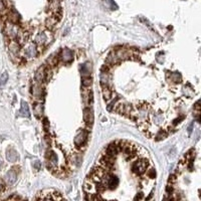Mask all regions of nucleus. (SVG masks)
I'll use <instances>...</instances> for the list:
<instances>
[{
  "label": "nucleus",
  "instance_id": "nucleus-35",
  "mask_svg": "<svg viewBox=\"0 0 201 201\" xmlns=\"http://www.w3.org/2000/svg\"><path fill=\"white\" fill-rule=\"evenodd\" d=\"M195 109L199 112V110H200V107H199V102H197V103L195 104Z\"/></svg>",
  "mask_w": 201,
  "mask_h": 201
},
{
  "label": "nucleus",
  "instance_id": "nucleus-31",
  "mask_svg": "<svg viewBox=\"0 0 201 201\" xmlns=\"http://www.w3.org/2000/svg\"><path fill=\"white\" fill-rule=\"evenodd\" d=\"M175 180H176V177L174 175H171L170 176V178H169V182L170 183H173V182H175Z\"/></svg>",
  "mask_w": 201,
  "mask_h": 201
},
{
  "label": "nucleus",
  "instance_id": "nucleus-32",
  "mask_svg": "<svg viewBox=\"0 0 201 201\" xmlns=\"http://www.w3.org/2000/svg\"><path fill=\"white\" fill-rule=\"evenodd\" d=\"M166 190H167V192H169V193H171V192L173 191L172 186H171V185H168V186L166 187Z\"/></svg>",
  "mask_w": 201,
  "mask_h": 201
},
{
  "label": "nucleus",
  "instance_id": "nucleus-23",
  "mask_svg": "<svg viewBox=\"0 0 201 201\" xmlns=\"http://www.w3.org/2000/svg\"><path fill=\"white\" fill-rule=\"evenodd\" d=\"M91 83H92V78H90V76H83V81H82L83 87L89 88L90 85H91Z\"/></svg>",
  "mask_w": 201,
  "mask_h": 201
},
{
  "label": "nucleus",
  "instance_id": "nucleus-25",
  "mask_svg": "<svg viewBox=\"0 0 201 201\" xmlns=\"http://www.w3.org/2000/svg\"><path fill=\"white\" fill-rule=\"evenodd\" d=\"M47 62H48V64L49 65H51V67H53V65H55L56 64H57V58L55 57V56H50V58H49L48 60H47Z\"/></svg>",
  "mask_w": 201,
  "mask_h": 201
},
{
  "label": "nucleus",
  "instance_id": "nucleus-36",
  "mask_svg": "<svg viewBox=\"0 0 201 201\" xmlns=\"http://www.w3.org/2000/svg\"><path fill=\"white\" fill-rule=\"evenodd\" d=\"M9 199H21V197H19V196H11L9 197Z\"/></svg>",
  "mask_w": 201,
  "mask_h": 201
},
{
  "label": "nucleus",
  "instance_id": "nucleus-6",
  "mask_svg": "<svg viewBox=\"0 0 201 201\" xmlns=\"http://www.w3.org/2000/svg\"><path fill=\"white\" fill-rule=\"evenodd\" d=\"M46 65H42L41 67H39V69H37L36 73H35L34 81L38 83H41L44 80H46Z\"/></svg>",
  "mask_w": 201,
  "mask_h": 201
},
{
  "label": "nucleus",
  "instance_id": "nucleus-10",
  "mask_svg": "<svg viewBox=\"0 0 201 201\" xmlns=\"http://www.w3.org/2000/svg\"><path fill=\"white\" fill-rule=\"evenodd\" d=\"M83 92H82L83 100L87 105H91L92 103V92L90 89H87L85 87H83Z\"/></svg>",
  "mask_w": 201,
  "mask_h": 201
},
{
  "label": "nucleus",
  "instance_id": "nucleus-12",
  "mask_svg": "<svg viewBox=\"0 0 201 201\" xmlns=\"http://www.w3.org/2000/svg\"><path fill=\"white\" fill-rule=\"evenodd\" d=\"M120 152V148L118 145H115L114 143L110 144L109 146H108L107 150H106V154L111 156V157H116L117 155H118V153Z\"/></svg>",
  "mask_w": 201,
  "mask_h": 201
},
{
  "label": "nucleus",
  "instance_id": "nucleus-8",
  "mask_svg": "<svg viewBox=\"0 0 201 201\" xmlns=\"http://www.w3.org/2000/svg\"><path fill=\"white\" fill-rule=\"evenodd\" d=\"M60 56H62V60L67 64H69V62H73V58H74V53L71 49L69 48H64L62 50V53H60Z\"/></svg>",
  "mask_w": 201,
  "mask_h": 201
},
{
  "label": "nucleus",
  "instance_id": "nucleus-15",
  "mask_svg": "<svg viewBox=\"0 0 201 201\" xmlns=\"http://www.w3.org/2000/svg\"><path fill=\"white\" fill-rule=\"evenodd\" d=\"M49 40L47 38V34L46 32H40L39 34H37V36L35 37V42L38 44V46H42V44L47 43Z\"/></svg>",
  "mask_w": 201,
  "mask_h": 201
},
{
  "label": "nucleus",
  "instance_id": "nucleus-22",
  "mask_svg": "<svg viewBox=\"0 0 201 201\" xmlns=\"http://www.w3.org/2000/svg\"><path fill=\"white\" fill-rule=\"evenodd\" d=\"M8 81V74L6 71L0 74V85H4Z\"/></svg>",
  "mask_w": 201,
  "mask_h": 201
},
{
  "label": "nucleus",
  "instance_id": "nucleus-2",
  "mask_svg": "<svg viewBox=\"0 0 201 201\" xmlns=\"http://www.w3.org/2000/svg\"><path fill=\"white\" fill-rule=\"evenodd\" d=\"M88 140V132L85 130H81L80 132L76 134V138H74V144H76V147L83 146L85 144Z\"/></svg>",
  "mask_w": 201,
  "mask_h": 201
},
{
  "label": "nucleus",
  "instance_id": "nucleus-26",
  "mask_svg": "<svg viewBox=\"0 0 201 201\" xmlns=\"http://www.w3.org/2000/svg\"><path fill=\"white\" fill-rule=\"evenodd\" d=\"M147 175H148V177H150V178H155L156 177V171L153 168L149 169V171L147 172Z\"/></svg>",
  "mask_w": 201,
  "mask_h": 201
},
{
  "label": "nucleus",
  "instance_id": "nucleus-21",
  "mask_svg": "<svg viewBox=\"0 0 201 201\" xmlns=\"http://www.w3.org/2000/svg\"><path fill=\"white\" fill-rule=\"evenodd\" d=\"M170 81L174 83H180L181 82V76L178 73H173L170 74Z\"/></svg>",
  "mask_w": 201,
  "mask_h": 201
},
{
  "label": "nucleus",
  "instance_id": "nucleus-7",
  "mask_svg": "<svg viewBox=\"0 0 201 201\" xmlns=\"http://www.w3.org/2000/svg\"><path fill=\"white\" fill-rule=\"evenodd\" d=\"M23 53L26 57H34L37 55V48L34 43H30L27 46H25L23 50Z\"/></svg>",
  "mask_w": 201,
  "mask_h": 201
},
{
  "label": "nucleus",
  "instance_id": "nucleus-29",
  "mask_svg": "<svg viewBox=\"0 0 201 201\" xmlns=\"http://www.w3.org/2000/svg\"><path fill=\"white\" fill-rule=\"evenodd\" d=\"M33 166H34V168L36 169V170H39L40 169V163L38 161H35L34 164H33Z\"/></svg>",
  "mask_w": 201,
  "mask_h": 201
},
{
  "label": "nucleus",
  "instance_id": "nucleus-3",
  "mask_svg": "<svg viewBox=\"0 0 201 201\" xmlns=\"http://www.w3.org/2000/svg\"><path fill=\"white\" fill-rule=\"evenodd\" d=\"M4 180H5L6 184L9 185V186H12L14 185V183L16 182L17 180V173L15 170L11 169L8 172H6L5 176H4Z\"/></svg>",
  "mask_w": 201,
  "mask_h": 201
},
{
  "label": "nucleus",
  "instance_id": "nucleus-1",
  "mask_svg": "<svg viewBox=\"0 0 201 201\" xmlns=\"http://www.w3.org/2000/svg\"><path fill=\"white\" fill-rule=\"evenodd\" d=\"M147 167H148V162L145 160H139V161L135 162L132 166V170L133 172L137 175H142L146 172Z\"/></svg>",
  "mask_w": 201,
  "mask_h": 201
},
{
  "label": "nucleus",
  "instance_id": "nucleus-14",
  "mask_svg": "<svg viewBox=\"0 0 201 201\" xmlns=\"http://www.w3.org/2000/svg\"><path fill=\"white\" fill-rule=\"evenodd\" d=\"M19 113L22 117H25V118H29V117H30V111H29L28 105L26 102H24V101L21 102V108H20Z\"/></svg>",
  "mask_w": 201,
  "mask_h": 201
},
{
  "label": "nucleus",
  "instance_id": "nucleus-30",
  "mask_svg": "<svg viewBox=\"0 0 201 201\" xmlns=\"http://www.w3.org/2000/svg\"><path fill=\"white\" fill-rule=\"evenodd\" d=\"M43 126H44V129H46V130L48 129V121H47L46 119H43Z\"/></svg>",
  "mask_w": 201,
  "mask_h": 201
},
{
  "label": "nucleus",
  "instance_id": "nucleus-4",
  "mask_svg": "<svg viewBox=\"0 0 201 201\" xmlns=\"http://www.w3.org/2000/svg\"><path fill=\"white\" fill-rule=\"evenodd\" d=\"M94 113H92V109L87 108V109L83 110V121L87 124L88 127H92V124H94Z\"/></svg>",
  "mask_w": 201,
  "mask_h": 201
},
{
  "label": "nucleus",
  "instance_id": "nucleus-16",
  "mask_svg": "<svg viewBox=\"0 0 201 201\" xmlns=\"http://www.w3.org/2000/svg\"><path fill=\"white\" fill-rule=\"evenodd\" d=\"M92 71V65L90 62H87V64H83L81 65V74L82 76H90V74Z\"/></svg>",
  "mask_w": 201,
  "mask_h": 201
},
{
  "label": "nucleus",
  "instance_id": "nucleus-28",
  "mask_svg": "<svg viewBox=\"0 0 201 201\" xmlns=\"http://www.w3.org/2000/svg\"><path fill=\"white\" fill-rule=\"evenodd\" d=\"M5 8H6V6H5V4H4V2L2 1V0H0V12L3 11Z\"/></svg>",
  "mask_w": 201,
  "mask_h": 201
},
{
  "label": "nucleus",
  "instance_id": "nucleus-13",
  "mask_svg": "<svg viewBox=\"0 0 201 201\" xmlns=\"http://www.w3.org/2000/svg\"><path fill=\"white\" fill-rule=\"evenodd\" d=\"M6 158H7V160L9 162H16L19 160V155L18 153H17L16 150H14V149H8L7 150V153H6Z\"/></svg>",
  "mask_w": 201,
  "mask_h": 201
},
{
  "label": "nucleus",
  "instance_id": "nucleus-38",
  "mask_svg": "<svg viewBox=\"0 0 201 201\" xmlns=\"http://www.w3.org/2000/svg\"><path fill=\"white\" fill-rule=\"evenodd\" d=\"M2 165H3V164H2V161L0 160V170H1V168H2Z\"/></svg>",
  "mask_w": 201,
  "mask_h": 201
},
{
  "label": "nucleus",
  "instance_id": "nucleus-24",
  "mask_svg": "<svg viewBox=\"0 0 201 201\" xmlns=\"http://www.w3.org/2000/svg\"><path fill=\"white\" fill-rule=\"evenodd\" d=\"M185 157H186L187 160L192 161V160L194 159V157H195V150H194V149H191L190 151H188V152H187V154H186Z\"/></svg>",
  "mask_w": 201,
  "mask_h": 201
},
{
  "label": "nucleus",
  "instance_id": "nucleus-11",
  "mask_svg": "<svg viewBox=\"0 0 201 201\" xmlns=\"http://www.w3.org/2000/svg\"><path fill=\"white\" fill-rule=\"evenodd\" d=\"M7 18L9 20V22H11V23H13V24H17L20 20L18 13H17L14 9H12V8H10V10L8 11Z\"/></svg>",
  "mask_w": 201,
  "mask_h": 201
},
{
  "label": "nucleus",
  "instance_id": "nucleus-34",
  "mask_svg": "<svg viewBox=\"0 0 201 201\" xmlns=\"http://www.w3.org/2000/svg\"><path fill=\"white\" fill-rule=\"evenodd\" d=\"M192 128H193V123H191V124H190V126H189V127H188V133H189V134H191Z\"/></svg>",
  "mask_w": 201,
  "mask_h": 201
},
{
  "label": "nucleus",
  "instance_id": "nucleus-27",
  "mask_svg": "<svg viewBox=\"0 0 201 201\" xmlns=\"http://www.w3.org/2000/svg\"><path fill=\"white\" fill-rule=\"evenodd\" d=\"M110 5H111V7H112V9H114V10H116L117 8H118V5H117L116 3H115L114 1H113V0H110Z\"/></svg>",
  "mask_w": 201,
  "mask_h": 201
},
{
  "label": "nucleus",
  "instance_id": "nucleus-9",
  "mask_svg": "<svg viewBox=\"0 0 201 201\" xmlns=\"http://www.w3.org/2000/svg\"><path fill=\"white\" fill-rule=\"evenodd\" d=\"M31 92H32L33 97H34L35 99L40 100V98H42V96H43V90H42V88H41V85L38 83H36L35 85H33Z\"/></svg>",
  "mask_w": 201,
  "mask_h": 201
},
{
  "label": "nucleus",
  "instance_id": "nucleus-18",
  "mask_svg": "<svg viewBox=\"0 0 201 201\" xmlns=\"http://www.w3.org/2000/svg\"><path fill=\"white\" fill-rule=\"evenodd\" d=\"M113 92L112 91L107 87V85H103V97L106 101H109L110 99H112Z\"/></svg>",
  "mask_w": 201,
  "mask_h": 201
},
{
  "label": "nucleus",
  "instance_id": "nucleus-33",
  "mask_svg": "<svg viewBox=\"0 0 201 201\" xmlns=\"http://www.w3.org/2000/svg\"><path fill=\"white\" fill-rule=\"evenodd\" d=\"M3 188H4L3 181H2V180H0V192H1L2 190H3Z\"/></svg>",
  "mask_w": 201,
  "mask_h": 201
},
{
  "label": "nucleus",
  "instance_id": "nucleus-5",
  "mask_svg": "<svg viewBox=\"0 0 201 201\" xmlns=\"http://www.w3.org/2000/svg\"><path fill=\"white\" fill-rule=\"evenodd\" d=\"M5 32H6V34H7L10 38H12V39L17 37V35H18V30H17L16 24H13V23H11V22L7 23L5 26Z\"/></svg>",
  "mask_w": 201,
  "mask_h": 201
},
{
  "label": "nucleus",
  "instance_id": "nucleus-37",
  "mask_svg": "<svg viewBox=\"0 0 201 201\" xmlns=\"http://www.w3.org/2000/svg\"><path fill=\"white\" fill-rule=\"evenodd\" d=\"M135 199H142V194H140V195H138V196H136V197H135Z\"/></svg>",
  "mask_w": 201,
  "mask_h": 201
},
{
  "label": "nucleus",
  "instance_id": "nucleus-17",
  "mask_svg": "<svg viewBox=\"0 0 201 201\" xmlns=\"http://www.w3.org/2000/svg\"><path fill=\"white\" fill-rule=\"evenodd\" d=\"M8 48L11 53H13L14 55H17V53L20 51V46L18 44V42L14 41V40H10L9 44H8Z\"/></svg>",
  "mask_w": 201,
  "mask_h": 201
},
{
  "label": "nucleus",
  "instance_id": "nucleus-19",
  "mask_svg": "<svg viewBox=\"0 0 201 201\" xmlns=\"http://www.w3.org/2000/svg\"><path fill=\"white\" fill-rule=\"evenodd\" d=\"M42 110H43V109H42V105H41V104H40V103L35 104L34 108H33V111H34V115L37 117V118H39V117L41 116Z\"/></svg>",
  "mask_w": 201,
  "mask_h": 201
},
{
  "label": "nucleus",
  "instance_id": "nucleus-20",
  "mask_svg": "<svg viewBox=\"0 0 201 201\" xmlns=\"http://www.w3.org/2000/svg\"><path fill=\"white\" fill-rule=\"evenodd\" d=\"M57 21H58V20L55 18V16L48 18V19L46 20V25H47V27H48V28H53V26H55V24H56V22H57Z\"/></svg>",
  "mask_w": 201,
  "mask_h": 201
}]
</instances>
